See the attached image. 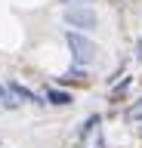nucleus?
I'll use <instances>...</instances> for the list:
<instances>
[{
    "mask_svg": "<svg viewBox=\"0 0 142 148\" xmlns=\"http://www.w3.org/2000/svg\"><path fill=\"white\" fill-rule=\"evenodd\" d=\"M62 37H65V43L68 49H71V62L80 65V68H90L93 62H99V46L90 40V37L84 34V31H74V28H65L62 31Z\"/></svg>",
    "mask_w": 142,
    "mask_h": 148,
    "instance_id": "1",
    "label": "nucleus"
},
{
    "mask_svg": "<svg viewBox=\"0 0 142 148\" xmlns=\"http://www.w3.org/2000/svg\"><path fill=\"white\" fill-rule=\"evenodd\" d=\"M62 22L68 28H74V31H93L99 25V12L93 6H86V3H68L62 9Z\"/></svg>",
    "mask_w": 142,
    "mask_h": 148,
    "instance_id": "2",
    "label": "nucleus"
},
{
    "mask_svg": "<svg viewBox=\"0 0 142 148\" xmlns=\"http://www.w3.org/2000/svg\"><path fill=\"white\" fill-rule=\"evenodd\" d=\"M99 130H102V114H99V111H96V114H86L84 123H80L77 133H74V142H77V145H84L86 139H93Z\"/></svg>",
    "mask_w": 142,
    "mask_h": 148,
    "instance_id": "3",
    "label": "nucleus"
},
{
    "mask_svg": "<svg viewBox=\"0 0 142 148\" xmlns=\"http://www.w3.org/2000/svg\"><path fill=\"white\" fill-rule=\"evenodd\" d=\"M43 99L53 108H68V105H74V92L62 90V86H43Z\"/></svg>",
    "mask_w": 142,
    "mask_h": 148,
    "instance_id": "4",
    "label": "nucleus"
},
{
    "mask_svg": "<svg viewBox=\"0 0 142 148\" xmlns=\"http://www.w3.org/2000/svg\"><path fill=\"white\" fill-rule=\"evenodd\" d=\"M56 80L62 83V86H71V83H74V86H86V83H90V71L80 68V65H71L65 74H59Z\"/></svg>",
    "mask_w": 142,
    "mask_h": 148,
    "instance_id": "5",
    "label": "nucleus"
},
{
    "mask_svg": "<svg viewBox=\"0 0 142 148\" xmlns=\"http://www.w3.org/2000/svg\"><path fill=\"white\" fill-rule=\"evenodd\" d=\"M10 90L16 92V99H19V102H31V105H47L43 92H34L31 86H25V83H19V80H10Z\"/></svg>",
    "mask_w": 142,
    "mask_h": 148,
    "instance_id": "6",
    "label": "nucleus"
},
{
    "mask_svg": "<svg viewBox=\"0 0 142 148\" xmlns=\"http://www.w3.org/2000/svg\"><path fill=\"white\" fill-rule=\"evenodd\" d=\"M121 120L127 123V127H142V96H139V99H133L130 105L121 111Z\"/></svg>",
    "mask_w": 142,
    "mask_h": 148,
    "instance_id": "7",
    "label": "nucleus"
},
{
    "mask_svg": "<svg viewBox=\"0 0 142 148\" xmlns=\"http://www.w3.org/2000/svg\"><path fill=\"white\" fill-rule=\"evenodd\" d=\"M130 90H133V77H123V80H114L111 92H108V102H111V105L123 102L127 96H130Z\"/></svg>",
    "mask_w": 142,
    "mask_h": 148,
    "instance_id": "8",
    "label": "nucleus"
},
{
    "mask_svg": "<svg viewBox=\"0 0 142 148\" xmlns=\"http://www.w3.org/2000/svg\"><path fill=\"white\" fill-rule=\"evenodd\" d=\"M19 105H22V102L16 99V92L10 90V83H0V108H3V111H16Z\"/></svg>",
    "mask_w": 142,
    "mask_h": 148,
    "instance_id": "9",
    "label": "nucleus"
},
{
    "mask_svg": "<svg viewBox=\"0 0 142 148\" xmlns=\"http://www.w3.org/2000/svg\"><path fill=\"white\" fill-rule=\"evenodd\" d=\"M136 62L142 65V37H139V40H136Z\"/></svg>",
    "mask_w": 142,
    "mask_h": 148,
    "instance_id": "10",
    "label": "nucleus"
}]
</instances>
